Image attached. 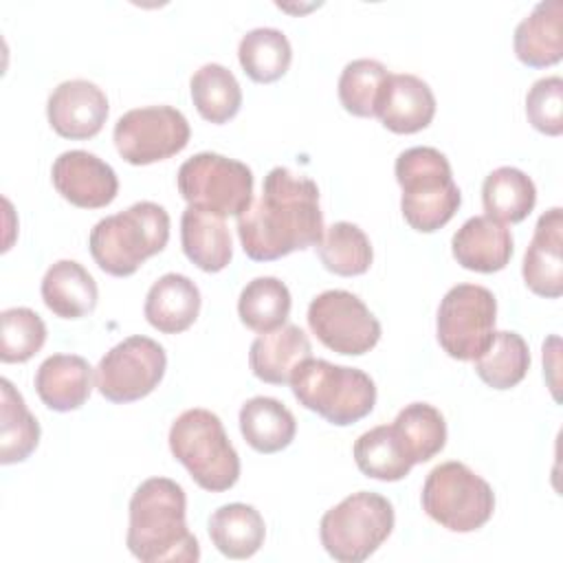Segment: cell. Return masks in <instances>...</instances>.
I'll return each mask as SVG.
<instances>
[{"label":"cell","instance_id":"f546056e","mask_svg":"<svg viewBox=\"0 0 563 563\" xmlns=\"http://www.w3.org/2000/svg\"><path fill=\"white\" fill-rule=\"evenodd\" d=\"M391 427L411 464L429 462L446 444L444 416L429 402H411L402 407Z\"/></svg>","mask_w":563,"mask_h":563},{"label":"cell","instance_id":"6da1fadb","mask_svg":"<svg viewBox=\"0 0 563 563\" xmlns=\"http://www.w3.org/2000/svg\"><path fill=\"white\" fill-rule=\"evenodd\" d=\"M242 251L255 262H273L317 246L323 238L319 187L288 167H273L262 196L238 218Z\"/></svg>","mask_w":563,"mask_h":563},{"label":"cell","instance_id":"83f0119b","mask_svg":"<svg viewBox=\"0 0 563 563\" xmlns=\"http://www.w3.org/2000/svg\"><path fill=\"white\" fill-rule=\"evenodd\" d=\"M0 462H24L40 442V422L9 378H0Z\"/></svg>","mask_w":563,"mask_h":563},{"label":"cell","instance_id":"ac0fdd59","mask_svg":"<svg viewBox=\"0 0 563 563\" xmlns=\"http://www.w3.org/2000/svg\"><path fill=\"white\" fill-rule=\"evenodd\" d=\"M451 251L466 271L497 273L506 268L515 246L510 231L501 222L488 216H473L455 231Z\"/></svg>","mask_w":563,"mask_h":563},{"label":"cell","instance_id":"7a4b0ae2","mask_svg":"<svg viewBox=\"0 0 563 563\" xmlns=\"http://www.w3.org/2000/svg\"><path fill=\"white\" fill-rule=\"evenodd\" d=\"M125 545L143 563H196L200 543L187 528V495L169 477H150L130 499Z\"/></svg>","mask_w":563,"mask_h":563},{"label":"cell","instance_id":"5bb4252c","mask_svg":"<svg viewBox=\"0 0 563 563\" xmlns=\"http://www.w3.org/2000/svg\"><path fill=\"white\" fill-rule=\"evenodd\" d=\"M51 180L57 194L79 209H101L119 191L114 169L86 150L62 152L51 167Z\"/></svg>","mask_w":563,"mask_h":563},{"label":"cell","instance_id":"30bf717a","mask_svg":"<svg viewBox=\"0 0 563 563\" xmlns=\"http://www.w3.org/2000/svg\"><path fill=\"white\" fill-rule=\"evenodd\" d=\"M497 299L479 284H457L438 306L435 332L440 347L457 361H475L495 336Z\"/></svg>","mask_w":563,"mask_h":563},{"label":"cell","instance_id":"52a82bcc","mask_svg":"<svg viewBox=\"0 0 563 563\" xmlns=\"http://www.w3.org/2000/svg\"><path fill=\"white\" fill-rule=\"evenodd\" d=\"M394 521V506L387 497L358 490L321 517L319 539L334 561L363 563L387 541Z\"/></svg>","mask_w":563,"mask_h":563},{"label":"cell","instance_id":"1f68e13d","mask_svg":"<svg viewBox=\"0 0 563 563\" xmlns=\"http://www.w3.org/2000/svg\"><path fill=\"white\" fill-rule=\"evenodd\" d=\"M352 453L358 471L380 482H398L407 477L413 466L391 424H378L361 433Z\"/></svg>","mask_w":563,"mask_h":563},{"label":"cell","instance_id":"5b68a950","mask_svg":"<svg viewBox=\"0 0 563 563\" xmlns=\"http://www.w3.org/2000/svg\"><path fill=\"white\" fill-rule=\"evenodd\" d=\"M167 440L172 455L200 488L222 493L240 479V455L213 411L202 407L183 411L172 422Z\"/></svg>","mask_w":563,"mask_h":563},{"label":"cell","instance_id":"74e56055","mask_svg":"<svg viewBox=\"0 0 563 563\" xmlns=\"http://www.w3.org/2000/svg\"><path fill=\"white\" fill-rule=\"evenodd\" d=\"M528 123L548 136L563 132V79L559 75L537 79L526 95Z\"/></svg>","mask_w":563,"mask_h":563},{"label":"cell","instance_id":"8992f818","mask_svg":"<svg viewBox=\"0 0 563 563\" xmlns=\"http://www.w3.org/2000/svg\"><path fill=\"white\" fill-rule=\"evenodd\" d=\"M290 389L301 407L336 427L363 420L376 405V385L369 374L312 356L297 365Z\"/></svg>","mask_w":563,"mask_h":563},{"label":"cell","instance_id":"e575fe53","mask_svg":"<svg viewBox=\"0 0 563 563\" xmlns=\"http://www.w3.org/2000/svg\"><path fill=\"white\" fill-rule=\"evenodd\" d=\"M290 290L277 277L251 279L238 299L240 321L255 332H271L286 323L290 314Z\"/></svg>","mask_w":563,"mask_h":563},{"label":"cell","instance_id":"4fadbf2b","mask_svg":"<svg viewBox=\"0 0 563 563\" xmlns=\"http://www.w3.org/2000/svg\"><path fill=\"white\" fill-rule=\"evenodd\" d=\"M312 334L332 352L361 356L380 339V323L369 308L350 290H323L308 306Z\"/></svg>","mask_w":563,"mask_h":563},{"label":"cell","instance_id":"f1b7e54d","mask_svg":"<svg viewBox=\"0 0 563 563\" xmlns=\"http://www.w3.org/2000/svg\"><path fill=\"white\" fill-rule=\"evenodd\" d=\"M191 101L198 114L216 125L231 121L242 106V88L235 75L222 64H205L189 79Z\"/></svg>","mask_w":563,"mask_h":563},{"label":"cell","instance_id":"9a60e30c","mask_svg":"<svg viewBox=\"0 0 563 563\" xmlns=\"http://www.w3.org/2000/svg\"><path fill=\"white\" fill-rule=\"evenodd\" d=\"M110 106L106 92L88 79H68L53 88L46 101L51 128L70 141H86L101 132Z\"/></svg>","mask_w":563,"mask_h":563},{"label":"cell","instance_id":"8fae6325","mask_svg":"<svg viewBox=\"0 0 563 563\" xmlns=\"http://www.w3.org/2000/svg\"><path fill=\"white\" fill-rule=\"evenodd\" d=\"M165 369V347L150 336L134 334L101 356L95 369V387L106 400L125 405L152 394Z\"/></svg>","mask_w":563,"mask_h":563},{"label":"cell","instance_id":"277c9868","mask_svg":"<svg viewBox=\"0 0 563 563\" xmlns=\"http://www.w3.org/2000/svg\"><path fill=\"white\" fill-rule=\"evenodd\" d=\"M394 174L402 189L400 211L407 224L420 233L442 229L462 205L449 158L435 147L416 145L400 152Z\"/></svg>","mask_w":563,"mask_h":563},{"label":"cell","instance_id":"ba28073f","mask_svg":"<svg viewBox=\"0 0 563 563\" xmlns=\"http://www.w3.org/2000/svg\"><path fill=\"white\" fill-rule=\"evenodd\" d=\"M422 510L451 532H473L486 526L495 510L490 484L462 462H442L424 479Z\"/></svg>","mask_w":563,"mask_h":563},{"label":"cell","instance_id":"603a6c76","mask_svg":"<svg viewBox=\"0 0 563 563\" xmlns=\"http://www.w3.org/2000/svg\"><path fill=\"white\" fill-rule=\"evenodd\" d=\"M46 308L62 319H81L97 306L99 290L95 277L75 260L51 264L40 286Z\"/></svg>","mask_w":563,"mask_h":563},{"label":"cell","instance_id":"4dcf8cb0","mask_svg":"<svg viewBox=\"0 0 563 563\" xmlns=\"http://www.w3.org/2000/svg\"><path fill=\"white\" fill-rule=\"evenodd\" d=\"M238 59L253 81L273 84L286 75L292 62V48L279 29L257 26L242 35Z\"/></svg>","mask_w":563,"mask_h":563},{"label":"cell","instance_id":"7c38bea8","mask_svg":"<svg viewBox=\"0 0 563 563\" xmlns=\"http://www.w3.org/2000/svg\"><path fill=\"white\" fill-rule=\"evenodd\" d=\"M191 128L185 114L172 106H145L128 110L114 123V145L130 165H152L183 152Z\"/></svg>","mask_w":563,"mask_h":563},{"label":"cell","instance_id":"d590c367","mask_svg":"<svg viewBox=\"0 0 563 563\" xmlns=\"http://www.w3.org/2000/svg\"><path fill=\"white\" fill-rule=\"evenodd\" d=\"M389 73L376 59H352L339 77V101L354 117H376V106Z\"/></svg>","mask_w":563,"mask_h":563},{"label":"cell","instance_id":"cb8c5ba5","mask_svg":"<svg viewBox=\"0 0 563 563\" xmlns=\"http://www.w3.org/2000/svg\"><path fill=\"white\" fill-rule=\"evenodd\" d=\"M180 244L191 264L205 273H220L233 257L224 218L187 207L180 218Z\"/></svg>","mask_w":563,"mask_h":563},{"label":"cell","instance_id":"d6a6232c","mask_svg":"<svg viewBox=\"0 0 563 563\" xmlns=\"http://www.w3.org/2000/svg\"><path fill=\"white\" fill-rule=\"evenodd\" d=\"M528 367V343L512 330H495L490 345L475 358L477 376L493 389H510L519 385L526 378Z\"/></svg>","mask_w":563,"mask_h":563},{"label":"cell","instance_id":"ffe728a7","mask_svg":"<svg viewBox=\"0 0 563 563\" xmlns=\"http://www.w3.org/2000/svg\"><path fill=\"white\" fill-rule=\"evenodd\" d=\"M563 2L545 0L517 24L512 35L515 55L530 68L554 66L563 57Z\"/></svg>","mask_w":563,"mask_h":563},{"label":"cell","instance_id":"d6986e66","mask_svg":"<svg viewBox=\"0 0 563 563\" xmlns=\"http://www.w3.org/2000/svg\"><path fill=\"white\" fill-rule=\"evenodd\" d=\"M310 356L312 345L308 334L295 323H284L271 332H262L251 343L249 367L255 378L271 385H284L290 383L297 365Z\"/></svg>","mask_w":563,"mask_h":563},{"label":"cell","instance_id":"836d02e7","mask_svg":"<svg viewBox=\"0 0 563 563\" xmlns=\"http://www.w3.org/2000/svg\"><path fill=\"white\" fill-rule=\"evenodd\" d=\"M321 264L341 277H354L369 271L374 260V249L369 238L361 227L354 222H332L325 231L321 242L317 244Z\"/></svg>","mask_w":563,"mask_h":563},{"label":"cell","instance_id":"7402d4cb","mask_svg":"<svg viewBox=\"0 0 563 563\" xmlns=\"http://www.w3.org/2000/svg\"><path fill=\"white\" fill-rule=\"evenodd\" d=\"M35 391L53 411L79 409L92 391V367L77 354H53L35 372Z\"/></svg>","mask_w":563,"mask_h":563},{"label":"cell","instance_id":"d4e9b609","mask_svg":"<svg viewBox=\"0 0 563 563\" xmlns=\"http://www.w3.org/2000/svg\"><path fill=\"white\" fill-rule=\"evenodd\" d=\"M240 431L257 453H277L286 449L297 433L292 411L277 398L253 396L240 409Z\"/></svg>","mask_w":563,"mask_h":563},{"label":"cell","instance_id":"44dd1931","mask_svg":"<svg viewBox=\"0 0 563 563\" xmlns=\"http://www.w3.org/2000/svg\"><path fill=\"white\" fill-rule=\"evenodd\" d=\"M200 303V290L187 275L165 273L150 286L143 314L158 332L178 334L194 325Z\"/></svg>","mask_w":563,"mask_h":563},{"label":"cell","instance_id":"2e32d148","mask_svg":"<svg viewBox=\"0 0 563 563\" xmlns=\"http://www.w3.org/2000/svg\"><path fill=\"white\" fill-rule=\"evenodd\" d=\"M521 275L526 286L545 299L563 295V211L552 207L537 220L523 255Z\"/></svg>","mask_w":563,"mask_h":563},{"label":"cell","instance_id":"8d00e7d4","mask_svg":"<svg viewBox=\"0 0 563 563\" xmlns=\"http://www.w3.org/2000/svg\"><path fill=\"white\" fill-rule=\"evenodd\" d=\"M46 341V323L42 317L24 306L0 312V361L26 363L42 350Z\"/></svg>","mask_w":563,"mask_h":563},{"label":"cell","instance_id":"3957f363","mask_svg":"<svg viewBox=\"0 0 563 563\" xmlns=\"http://www.w3.org/2000/svg\"><path fill=\"white\" fill-rule=\"evenodd\" d=\"M167 240L169 213L152 200H141L125 211L101 218L88 235V249L103 273L128 277L147 257L161 253Z\"/></svg>","mask_w":563,"mask_h":563},{"label":"cell","instance_id":"9c48e42d","mask_svg":"<svg viewBox=\"0 0 563 563\" xmlns=\"http://www.w3.org/2000/svg\"><path fill=\"white\" fill-rule=\"evenodd\" d=\"M176 185L189 207L218 218H240L253 202L251 167L216 152H200L187 158L178 167Z\"/></svg>","mask_w":563,"mask_h":563},{"label":"cell","instance_id":"484cf974","mask_svg":"<svg viewBox=\"0 0 563 563\" xmlns=\"http://www.w3.org/2000/svg\"><path fill=\"white\" fill-rule=\"evenodd\" d=\"M209 537L220 554L229 559H251L264 545L266 526L255 506L233 501L211 512Z\"/></svg>","mask_w":563,"mask_h":563},{"label":"cell","instance_id":"e0dca14e","mask_svg":"<svg viewBox=\"0 0 563 563\" xmlns=\"http://www.w3.org/2000/svg\"><path fill=\"white\" fill-rule=\"evenodd\" d=\"M433 114L435 95L424 79L409 73H389L376 106V117L389 132H420L433 121Z\"/></svg>","mask_w":563,"mask_h":563},{"label":"cell","instance_id":"4316f807","mask_svg":"<svg viewBox=\"0 0 563 563\" xmlns=\"http://www.w3.org/2000/svg\"><path fill=\"white\" fill-rule=\"evenodd\" d=\"M482 202L488 218L517 224L530 216L537 202L532 178L510 165L493 169L482 183Z\"/></svg>","mask_w":563,"mask_h":563}]
</instances>
